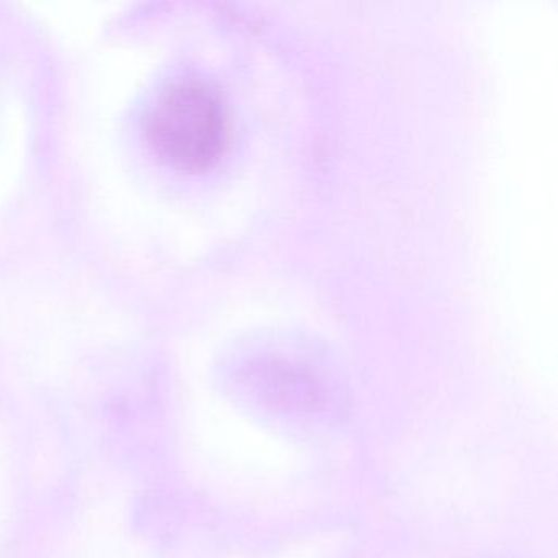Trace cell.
I'll return each mask as SVG.
<instances>
[{
  "mask_svg": "<svg viewBox=\"0 0 558 558\" xmlns=\"http://www.w3.org/2000/svg\"><path fill=\"white\" fill-rule=\"evenodd\" d=\"M146 142L161 161L178 171L214 166L228 148L230 112L221 94L202 80L169 84L149 107Z\"/></svg>",
  "mask_w": 558,
  "mask_h": 558,
  "instance_id": "6da1fadb",
  "label": "cell"
}]
</instances>
